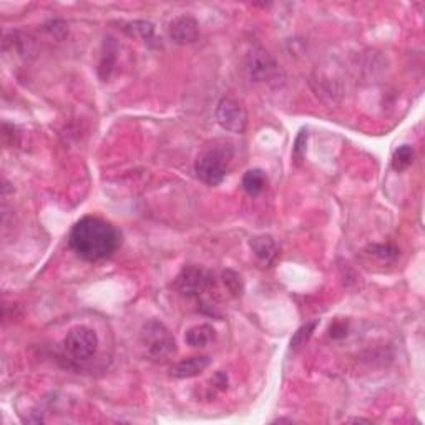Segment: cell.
<instances>
[{
	"label": "cell",
	"instance_id": "2e32d148",
	"mask_svg": "<svg viewBox=\"0 0 425 425\" xmlns=\"http://www.w3.org/2000/svg\"><path fill=\"white\" fill-rule=\"evenodd\" d=\"M305 141H308V132L301 130L298 138H296V143H294V148H293V156H294L296 163H301V161H303V158H304Z\"/></svg>",
	"mask_w": 425,
	"mask_h": 425
},
{
	"label": "cell",
	"instance_id": "277c9868",
	"mask_svg": "<svg viewBox=\"0 0 425 425\" xmlns=\"http://www.w3.org/2000/svg\"><path fill=\"white\" fill-rule=\"evenodd\" d=\"M141 342L145 344L148 357L151 361L166 362L176 352L175 337L160 321H150L143 326Z\"/></svg>",
	"mask_w": 425,
	"mask_h": 425
},
{
	"label": "cell",
	"instance_id": "3957f363",
	"mask_svg": "<svg viewBox=\"0 0 425 425\" xmlns=\"http://www.w3.org/2000/svg\"><path fill=\"white\" fill-rule=\"evenodd\" d=\"M233 151L231 146H211L206 151H203L198 156L197 163H194V171H197L198 178L209 186H216L224 180L228 175L229 165H231Z\"/></svg>",
	"mask_w": 425,
	"mask_h": 425
},
{
	"label": "cell",
	"instance_id": "7a4b0ae2",
	"mask_svg": "<svg viewBox=\"0 0 425 425\" xmlns=\"http://www.w3.org/2000/svg\"><path fill=\"white\" fill-rule=\"evenodd\" d=\"M175 288L186 298L197 299L203 308H213L209 294L214 289V276L198 266H186L175 281Z\"/></svg>",
	"mask_w": 425,
	"mask_h": 425
},
{
	"label": "cell",
	"instance_id": "52a82bcc",
	"mask_svg": "<svg viewBox=\"0 0 425 425\" xmlns=\"http://www.w3.org/2000/svg\"><path fill=\"white\" fill-rule=\"evenodd\" d=\"M216 120L221 128L231 133H245L248 125L246 110L235 98L224 97L216 107Z\"/></svg>",
	"mask_w": 425,
	"mask_h": 425
},
{
	"label": "cell",
	"instance_id": "e0dca14e",
	"mask_svg": "<svg viewBox=\"0 0 425 425\" xmlns=\"http://www.w3.org/2000/svg\"><path fill=\"white\" fill-rule=\"evenodd\" d=\"M224 278V284H228V288L231 293L235 294H241V278L238 276L235 271H226V273L223 274Z\"/></svg>",
	"mask_w": 425,
	"mask_h": 425
},
{
	"label": "cell",
	"instance_id": "7c38bea8",
	"mask_svg": "<svg viewBox=\"0 0 425 425\" xmlns=\"http://www.w3.org/2000/svg\"><path fill=\"white\" fill-rule=\"evenodd\" d=\"M267 185V175L260 168L246 171V175L243 176V190L246 191L250 197H256L260 194Z\"/></svg>",
	"mask_w": 425,
	"mask_h": 425
},
{
	"label": "cell",
	"instance_id": "30bf717a",
	"mask_svg": "<svg viewBox=\"0 0 425 425\" xmlns=\"http://www.w3.org/2000/svg\"><path fill=\"white\" fill-rule=\"evenodd\" d=\"M216 331L209 324H198L190 327L185 334V342L191 347H206L209 342L214 341Z\"/></svg>",
	"mask_w": 425,
	"mask_h": 425
},
{
	"label": "cell",
	"instance_id": "9a60e30c",
	"mask_svg": "<svg viewBox=\"0 0 425 425\" xmlns=\"http://www.w3.org/2000/svg\"><path fill=\"white\" fill-rule=\"evenodd\" d=\"M371 255L379 257L382 261H394L399 256V250L392 245H374L369 248Z\"/></svg>",
	"mask_w": 425,
	"mask_h": 425
},
{
	"label": "cell",
	"instance_id": "5b68a950",
	"mask_svg": "<svg viewBox=\"0 0 425 425\" xmlns=\"http://www.w3.org/2000/svg\"><path fill=\"white\" fill-rule=\"evenodd\" d=\"M98 336L93 329L87 326H76L70 329L64 339V351L71 361L85 362L97 354Z\"/></svg>",
	"mask_w": 425,
	"mask_h": 425
},
{
	"label": "cell",
	"instance_id": "4fadbf2b",
	"mask_svg": "<svg viewBox=\"0 0 425 425\" xmlns=\"http://www.w3.org/2000/svg\"><path fill=\"white\" fill-rule=\"evenodd\" d=\"M412 161H414V148L409 145H402L394 151L392 168L400 173V171L407 170L409 166L412 165Z\"/></svg>",
	"mask_w": 425,
	"mask_h": 425
},
{
	"label": "cell",
	"instance_id": "9c48e42d",
	"mask_svg": "<svg viewBox=\"0 0 425 425\" xmlns=\"http://www.w3.org/2000/svg\"><path fill=\"white\" fill-rule=\"evenodd\" d=\"M209 364H211V361L206 356L190 357V359L181 361L171 367V377H175V379H190V377L202 374Z\"/></svg>",
	"mask_w": 425,
	"mask_h": 425
},
{
	"label": "cell",
	"instance_id": "6da1fadb",
	"mask_svg": "<svg viewBox=\"0 0 425 425\" xmlns=\"http://www.w3.org/2000/svg\"><path fill=\"white\" fill-rule=\"evenodd\" d=\"M70 248L85 261L97 262L113 256L122 246V233L112 223L85 216L70 231Z\"/></svg>",
	"mask_w": 425,
	"mask_h": 425
},
{
	"label": "cell",
	"instance_id": "5bb4252c",
	"mask_svg": "<svg viewBox=\"0 0 425 425\" xmlns=\"http://www.w3.org/2000/svg\"><path fill=\"white\" fill-rule=\"evenodd\" d=\"M316 326H318V321H313V322L304 324L303 327H299L298 332H296L293 339H291V347H293V349H299V347H303L304 344L311 339L314 331H316Z\"/></svg>",
	"mask_w": 425,
	"mask_h": 425
},
{
	"label": "cell",
	"instance_id": "ba28073f",
	"mask_svg": "<svg viewBox=\"0 0 425 425\" xmlns=\"http://www.w3.org/2000/svg\"><path fill=\"white\" fill-rule=\"evenodd\" d=\"M168 33H170L171 40L176 42V44H180V45L193 44V42L198 40L199 23L197 18L191 17V16L175 17L173 21L170 22Z\"/></svg>",
	"mask_w": 425,
	"mask_h": 425
},
{
	"label": "cell",
	"instance_id": "8fae6325",
	"mask_svg": "<svg viewBox=\"0 0 425 425\" xmlns=\"http://www.w3.org/2000/svg\"><path fill=\"white\" fill-rule=\"evenodd\" d=\"M250 246L257 260L266 262V264H269V262L276 257V243L271 236L261 235V236L251 238Z\"/></svg>",
	"mask_w": 425,
	"mask_h": 425
},
{
	"label": "cell",
	"instance_id": "8992f818",
	"mask_svg": "<svg viewBox=\"0 0 425 425\" xmlns=\"http://www.w3.org/2000/svg\"><path fill=\"white\" fill-rule=\"evenodd\" d=\"M246 66L248 71H250L251 80L261 83L278 80L281 74L279 65L276 64V60L267 54L262 47L251 49V52L246 57Z\"/></svg>",
	"mask_w": 425,
	"mask_h": 425
}]
</instances>
